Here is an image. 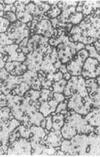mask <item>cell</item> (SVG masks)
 Returning a JSON list of instances; mask_svg holds the SVG:
<instances>
[{
    "label": "cell",
    "mask_w": 100,
    "mask_h": 157,
    "mask_svg": "<svg viewBox=\"0 0 100 157\" xmlns=\"http://www.w3.org/2000/svg\"><path fill=\"white\" fill-rule=\"evenodd\" d=\"M28 140L29 139L23 138L15 140L11 144V146H8L6 155H32V147Z\"/></svg>",
    "instance_id": "1"
},
{
    "label": "cell",
    "mask_w": 100,
    "mask_h": 157,
    "mask_svg": "<svg viewBox=\"0 0 100 157\" xmlns=\"http://www.w3.org/2000/svg\"><path fill=\"white\" fill-rule=\"evenodd\" d=\"M81 76L84 78H96L99 76V63L97 60L88 57L82 67Z\"/></svg>",
    "instance_id": "2"
},
{
    "label": "cell",
    "mask_w": 100,
    "mask_h": 157,
    "mask_svg": "<svg viewBox=\"0 0 100 157\" xmlns=\"http://www.w3.org/2000/svg\"><path fill=\"white\" fill-rule=\"evenodd\" d=\"M90 126L93 127L99 126V108H94L92 110V112L86 114L85 119Z\"/></svg>",
    "instance_id": "3"
},
{
    "label": "cell",
    "mask_w": 100,
    "mask_h": 157,
    "mask_svg": "<svg viewBox=\"0 0 100 157\" xmlns=\"http://www.w3.org/2000/svg\"><path fill=\"white\" fill-rule=\"evenodd\" d=\"M53 119V129L55 131H60L65 124V115L62 114H56L52 116Z\"/></svg>",
    "instance_id": "4"
},
{
    "label": "cell",
    "mask_w": 100,
    "mask_h": 157,
    "mask_svg": "<svg viewBox=\"0 0 100 157\" xmlns=\"http://www.w3.org/2000/svg\"><path fill=\"white\" fill-rule=\"evenodd\" d=\"M83 15L82 13H76V11L71 13L67 19V22L72 25H79L83 20Z\"/></svg>",
    "instance_id": "5"
},
{
    "label": "cell",
    "mask_w": 100,
    "mask_h": 157,
    "mask_svg": "<svg viewBox=\"0 0 100 157\" xmlns=\"http://www.w3.org/2000/svg\"><path fill=\"white\" fill-rule=\"evenodd\" d=\"M62 13V11L60 9H59L57 5H53L51 6V9H49L48 11H47L46 13H44L45 16H47L48 18H51V19H54V18H56L58 16H60Z\"/></svg>",
    "instance_id": "6"
},
{
    "label": "cell",
    "mask_w": 100,
    "mask_h": 157,
    "mask_svg": "<svg viewBox=\"0 0 100 157\" xmlns=\"http://www.w3.org/2000/svg\"><path fill=\"white\" fill-rule=\"evenodd\" d=\"M67 84V82L66 80L62 78L59 82H54L53 84V93H62L64 89L66 86V84Z\"/></svg>",
    "instance_id": "7"
},
{
    "label": "cell",
    "mask_w": 100,
    "mask_h": 157,
    "mask_svg": "<svg viewBox=\"0 0 100 157\" xmlns=\"http://www.w3.org/2000/svg\"><path fill=\"white\" fill-rule=\"evenodd\" d=\"M41 96V91H36V90L29 89L28 91L26 92L25 94L24 98L27 100H37Z\"/></svg>",
    "instance_id": "8"
},
{
    "label": "cell",
    "mask_w": 100,
    "mask_h": 157,
    "mask_svg": "<svg viewBox=\"0 0 100 157\" xmlns=\"http://www.w3.org/2000/svg\"><path fill=\"white\" fill-rule=\"evenodd\" d=\"M85 49L87 51L88 53V56L92 58H95L99 62V54L97 52L94 46L93 45H86L85 47Z\"/></svg>",
    "instance_id": "9"
},
{
    "label": "cell",
    "mask_w": 100,
    "mask_h": 157,
    "mask_svg": "<svg viewBox=\"0 0 100 157\" xmlns=\"http://www.w3.org/2000/svg\"><path fill=\"white\" fill-rule=\"evenodd\" d=\"M11 109L8 106L6 107H2L1 110H0V114H1V121L3 122H6L9 119L11 114Z\"/></svg>",
    "instance_id": "10"
},
{
    "label": "cell",
    "mask_w": 100,
    "mask_h": 157,
    "mask_svg": "<svg viewBox=\"0 0 100 157\" xmlns=\"http://www.w3.org/2000/svg\"><path fill=\"white\" fill-rule=\"evenodd\" d=\"M10 22L8 19L2 17L1 18V27H0V32L1 33H4L8 30L9 26H10Z\"/></svg>",
    "instance_id": "11"
},
{
    "label": "cell",
    "mask_w": 100,
    "mask_h": 157,
    "mask_svg": "<svg viewBox=\"0 0 100 157\" xmlns=\"http://www.w3.org/2000/svg\"><path fill=\"white\" fill-rule=\"evenodd\" d=\"M4 18H6L9 20V22L12 23H14L16 21H18V18L16 15H15V13L11 12V11H8V12H4Z\"/></svg>",
    "instance_id": "12"
},
{
    "label": "cell",
    "mask_w": 100,
    "mask_h": 157,
    "mask_svg": "<svg viewBox=\"0 0 100 157\" xmlns=\"http://www.w3.org/2000/svg\"><path fill=\"white\" fill-rule=\"evenodd\" d=\"M76 57L80 59L81 61L85 62V60L87 59L89 56H88V53L87 51H86L85 48H83V49L77 51Z\"/></svg>",
    "instance_id": "13"
},
{
    "label": "cell",
    "mask_w": 100,
    "mask_h": 157,
    "mask_svg": "<svg viewBox=\"0 0 100 157\" xmlns=\"http://www.w3.org/2000/svg\"><path fill=\"white\" fill-rule=\"evenodd\" d=\"M53 128V119H52V116H48L45 118V129L48 131H51V130Z\"/></svg>",
    "instance_id": "14"
},
{
    "label": "cell",
    "mask_w": 100,
    "mask_h": 157,
    "mask_svg": "<svg viewBox=\"0 0 100 157\" xmlns=\"http://www.w3.org/2000/svg\"><path fill=\"white\" fill-rule=\"evenodd\" d=\"M53 100L58 101L59 103H62L65 100V96L62 93H53Z\"/></svg>",
    "instance_id": "15"
},
{
    "label": "cell",
    "mask_w": 100,
    "mask_h": 157,
    "mask_svg": "<svg viewBox=\"0 0 100 157\" xmlns=\"http://www.w3.org/2000/svg\"><path fill=\"white\" fill-rule=\"evenodd\" d=\"M67 110V104H65L64 102L59 103L58 106H57L55 112L56 114H60V113L63 110Z\"/></svg>",
    "instance_id": "16"
},
{
    "label": "cell",
    "mask_w": 100,
    "mask_h": 157,
    "mask_svg": "<svg viewBox=\"0 0 100 157\" xmlns=\"http://www.w3.org/2000/svg\"><path fill=\"white\" fill-rule=\"evenodd\" d=\"M41 87H42V83L39 80L36 79L35 82L32 84L31 86V89L33 90H36V91H39L41 90Z\"/></svg>",
    "instance_id": "17"
},
{
    "label": "cell",
    "mask_w": 100,
    "mask_h": 157,
    "mask_svg": "<svg viewBox=\"0 0 100 157\" xmlns=\"http://www.w3.org/2000/svg\"><path fill=\"white\" fill-rule=\"evenodd\" d=\"M28 41H29V38L28 37L25 38L23 40H22L21 42L20 43L19 47H27V44H28Z\"/></svg>",
    "instance_id": "18"
},
{
    "label": "cell",
    "mask_w": 100,
    "mask_h": 157,
    "mask_svg": "<svg viewBox=\"0 0 100 157\" xmlns=\"http://www.w3.org/2000/svg\"><path fill=\"white\" fill-rule=\"evenodd\" d=\"M59 70H60V72H61L62 74H65L68 72H67V65H66L65 64L64 65H61L60 68H59Z\"/></svg>",
    "instance_id": "19"
},
{
    "label": "cell",
    "mask_w": 100,
    "mask_h": 157,
    "mask_svg": "<svg viewBox=\"0 0 100 157\" xmlns=\"http://www.w3.org/2000/svg\"><path fill=\"white\" fill-rule=\"evenodd\" d=\"M93 46H94L95 48L96 49L97 52L99 54V39H97L96 41H95Z\"/></svg>",
    "instance_id": "20"
},
{
    "label": "cell",
    "mask_w": 100,
    "mask_h": 157,
    "mask_svg": "<svg viewBox=\"0 0 100 157\" xmlns=\"http://www.w3.org/2000/svg\"><path fill=\"white\" fill-rule=\"evenodd\" d=\"M57 6H58L59 9H60L61 11H62L64 9V6H65V1H59L58 4H57Z\"/></svg>",
    "instance_id": "21"
},
{
    "label": "cell",
    "mask_w": 100,
    "mask_h": 157,
    "mask_svg": "<svg viewBox=\"0 0 100 157\" xmlns=\"http://www.w3.org/2000/svg\"><path fill=\"white\" fill-rule=\"evenodd\" d=\"M71 77H72V75H70L69 72L63 74V78L65 80L67 81V82H68V81L70 79V78H71Z\"/></svg>",
    "instance_id": "22"
}]
</instances>
